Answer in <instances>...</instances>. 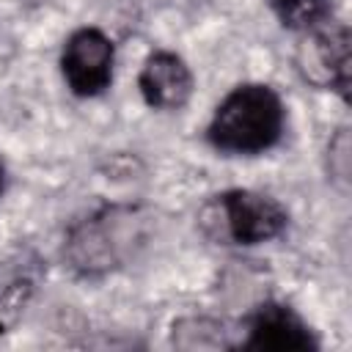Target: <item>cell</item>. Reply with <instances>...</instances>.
<instances>
[{
  "label": "cell",
  "mask_w": 352,
  "mask_h": 352,
  "mask_svg": "<svg viewBox=\"0 0 352 352\" xmlns=\"http://www.w3.org/2000/svg\"><path fill=\"white\" fill-rule=\"evenodd\" d=\"M286 129L280 94L264 82H242L214 107L206 124V140L223 154H264L275 148Z\"/></svg>",
  "instance_id": "cell-1"
},
{
  "label": "cell",
  "mask_w": 352,
  "mask_h": 352,
  "mask_svg": "<svg viewBox=\"0 0 352 352\" xmlns=\"http://www.w3.org/2000/svg\"><path fill=\"white\" fill-rule=\"evenodd\" d=\"M116 47L99 28L74 30L60 52V72L69 91L80 99H94L104 94L113 82Z\"/></svg>",
  "instance_id": "cell-2"
},
{
  "label": "cell",
  "mask_w": 352,
  "mask_h": 352,
  "mask_svg": "<svg viewBox=\"0 0 352 352\" xmlns=\"http://www.w3.org/2000/svg\"><path fill=\"white\" fill-rule=\"evenodd\" d=\"M223 231L234 245H261L278 239L289 226V212L264 192L228 190L217 195Z\"/></svg>",
  "instance_id": "cell-3"
},
{
  "label": "cell",
  "mask_w": 352,
  "mask_h": 352,
  "mask_svg": "<svg viewBox=\"0 0 352 352\" xmlns=\"http://www.w3.org/2000/svg\"><path fill=\"white\" fill-rule=\"evenodd\" d=\"M311 44L300 55V69L305 80L327 85L349 99V30L341 22H327L311 28Z\"/></svg>",
  "instance_id": "cell-4"
},
{
  "label": "cell",
  "mask_w": 352,
  "mask_h": 352,
  "mask_svg": "<svg viewBox=\"0 0 352 352\" xmlns=\"http://www.w3.org/2000/svg\"><path fill=\"white\" fill-rule=\"evenodd\" d=\"M245 349H278V352H292V349H319V341L314 330L283 302H261L245 322Z\"/></svg>",
  "instance_id": "cell-5"
},
{
  "label": "cell",
  "mask_w": 352,
  "mask_h": 352,
  "mask_svg": "<svg viewBox=\"0 0 352 352\" xmlns=\"http://www.w3.org/2000/svg\"><path fill=\"white\" fill-rule=\"evenodd\" d=\"M118 239H124V234H121L116 209L91 217L72 234L66 245L72 267L80 270L82 275H99V272L113 270L116 264H121V250L126 245Z\"/></svg>",
  "instance_id": "cell-6"
},
{
  "label": "cell",
  "mask_w": 352,
  "mask_h": 352,
  "mask_svg": "<svg viewBox=\"0 0 352 352\" xmlns=\"http://www.w3.org/2000/svg\"><path fill=\"white\" fill-rule=\"evenodd\" d=\"M140 96L154 110H182L192 96V72L182 55L160 50L151 52L138 74Z\"/></svg>",
  "instance_id": "cell-7"
},
{
  "label": "cell",
  "mask_w": 352,
  "mask_h": 352,
  "mask_svg": "<svg viewBox=\"0 0 352 352\" xmlns=\"http://www.w3.org/2000/svg\"><path fill=\"white\" fill-rule=\"evenodd\" d=\"M270 6L280 25L292 30H311L327 16V0H270Z\"/></svg>",
  "instance_id": "cell-8"
},
{
  "label": "cell",
  "mask_w": 352,
  "mask_h": 352,
  "mask_svg": "<svg viewBox=\"0 0 352 352\" xmlns=\"http://www.w3.org/2000/svg\"><path fill=\"white\" fill-rule=\"evenodd\" d=\"M3 187H6V165L0 162V195H3Z\"/></svg>",
  "instance_id": "cell-9"
}]
</instances>
